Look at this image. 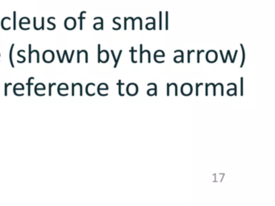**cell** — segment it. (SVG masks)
<instances>
[{"instance_id": "8fae6325", "label": "cell", "mask_w": 275, "mask_h": 206, "mask_svg": "<svg viewBox=\"0 0 275 206\" xmlns=\"http://www.w3.org/2000/svg\"><path fill=\"white\" fill-rule=\"evenodd\" d=\"M131 52H132V62L137 63V61H135L134 60V55H133V53H134V50H133V49H132Z\"/></svg>"}, {"instance_id": "7c38bea8", "label": "cell", "mask_w": 275, "mask_h": 206, "mask_svg": "<svg viewBox=\"0 0 275 206\" xmlns=\"http://www.w3.org/2000/svg\"><path fill=\"white\" fill-rule=\"evenodd\" d=\"M172 85H174V86H175V95H178V85H177V84H174V83H172Z\"/></svg>"}, {"instance_id": "ba28073f", "label": "cell", "mask_w": 275, "mask_h": 206, "mask_svg": "<svg viewBox=\"0 0 275 206\" xmlns=\"http://www.w3.org/2000/svg\"><path fill=\"white\" fill-rule=\"evenodd\" d=\"M203 83L200 84H197L196 85V96H199V86H201V85H203Z\"/></svg>"}, {"instance_id": "30bf717a", "label": "cell", "mask_w": 275, "mask_h": 206, "mask_svg": "<svg viewBox=\"0 0 275 206\" xmlns=\"http://www.w3.org/2000/svg\"><path fill=\"white\" fill-rule=\"evenodd\" d=\"M55 85L56 83H50V90H49V95H50V96H52V86Z\"/></svg>"}, {"instance_id": "277c9868", "label": "cell", "mask_w": 275, "mask_h": 206, "mask_svg": "<svg viewBox=\"0 0 275 206\" xmlns=\"http://www.w3.org/2000/svg\"><path fill=\"white\" fill-rule=\"evenodd\" d=\"M241 48H242V55H243V59H242V62H241V68H242L244 65V63H245V50H244L243 45L242 44H241Z\"/></svg>"}, {"instance_id": "6da1fadb", "label": "cell", "mask_w": 275, "mask_h": 206, "mask_svg": "<svg viewBox=\"0 0 275 206\" xmlns=\"http://www.w3.org/2000/svg\"><path fill=\"white\" fill-rule=\"evenodd\" d=\"M112 56H113V57H114V60H115L114 68H116V67H117V65H118V62H119V60H120V56H121L122 50H120V53H119V56H118L117 59H116V57H115L114 52L112 51Z\"/></svg>"}, {"instance_id": "5bb4252c", "label": "cell", "mask_w": 275, "mask_h": 206, "mask_svg": "<svg viewBox=\"0 0 275 206\" xmlns=\"http://www.w3.org/2000/svg\"><path fill=\"white\" fill-rule=\"evenodd\" d=\"M194 51H188V63H190L191 62V57H190V55H191V53H193Z\"/></svg>"}, {"instance_id": "8992f818", "label": "cell", "mask_w": 275, "mask_h": 206, "mask_svg": "<svg viewBox=\"0 0 275 206\" xmlns=\"http://www.w3.org/2000/svg\"><path fill=\"white\" fill-rule=\"evenodd\" d=\"M123 85V83H121V81H118V85H119V95H120V96H123V94L121 93V85Z\"/></svg>"}, {"instance_id": "9a60e30c", "label": "cell", "mask_w": 275, "mask_h": 206, "mask_svg": "<svg viewBox=\"0 0 275 206\" xmlns=\"http://www.w3.org/2000/svg\"><path fill=\"white\" fill-rule=\"evenodd\" d=\"M57 55H58L59 58H60V55H59V51H58V50H57ZM60 62H61V63L63 62L62 59H60Z\"/></svg>"}, {"instance_id": "9c48e42d", "label": "cell", "mask_w": 275, "mask_h": 206, "mask_svg": "<svg viewBox=\"0 0 275 206\" xmlns=\"http://www.w3.org/2000/svg\"><path fill=\"white\" fill-rule=\"evenodd\" d=\"M29 51H30V53H29V63L32 62V51L31 50V44H29Z\"/></svg>"}, {"instance_id": "4fadbf2b", "label": "cell", "mask_w": 275, "mask_h": 206, "mask_svg": "<svg viewBox=\"0 0 275 206\" xmlns=\"http://www.w3.org/2000/svg\"><path fill=\"white\" fill-rule=\"evenodd\" d=\"M203 52H204V51H200V52L198 51V55H197V57H198L197 62L198 63L200 62V58H199V56H200V53H203Z\"/></svg>"}, {"instance_id": "5b68a950", "label": "cell", "mask_w": 275, "mask_h": 206, "mask_svg": "<svg viewBox=\"0 0 275 206\" xmlns=\"http://www.w3.org/2000/svg\"><path fill=\"white\" fill-rule=\"evenodd\" d=\"M244 79L243 78H241V95L243 96L244 95Z\"/></svg>"}, {"instance_id": "7a4b0ae2", "label": "cell", "mask_w": 275, "mask_h": 206, "mask_svg": "<svg viewBox=\"0 0 275 206\" xmlns=\"http://www.w3.org/2000/svg\"><path fill=\"white\" fill-rule=\"evenodd\" d=\"M14 45L15 44H12V48H11V50H10V61H11V64H12V68H14V63H13V60H12V52H13V49H14Z\"/></svg>"}, {"instance_id": "52a82bcc", "label": "cell", "mask_w": 275, "mask_h": 206, "mask_svg": "<svg viewBox=\"0 0 275 206\" xmlns=\"http://www.w3.org/2000/svg\"><path fill=\"white\" fill-rule=\"evenodd\" d=\"M9 85H12V83H5V93H4V95H5V96H8V86H9Z\"/></svg>"}, {"instance_id": "3957f363", "label": "cell", "mask_w": 275, "mask_h": 206, "mask_svg": "<svg viewBox=\"0 0 275 206\" xmlns=\"http://www.w3.org/2000/svg\"><path fill=\"white\" fill-rule=\"evenodd\" d=\"M32 79H34V78H29V81H28V84H27V85H28V87H29V90H28V95H29V96H30L31 95V85H32V84H31V81H32Z\"/></svg>"}]
</instances>
